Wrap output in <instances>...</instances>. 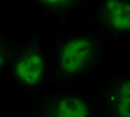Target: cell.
Instances as JSON below:
<instances>
[{
	"instance_id": "cell-7",
	"label": "cell",
	"mask_w": 130,
	"mask_h": 117,
	"mask_svg": "<svg viewBox=\"0 0 130 117\" xmlns=\"http://www.w3.org/2000/svg\"><path fill=\"white\" fill-rule=\"evenodd\" d=\"M15 47H17V42L8 38L4 32H0V74H5L8 70L13 52H15Z\"/></svg>"
},
{
	"instance_id": "cell-2",
	"label": "cell",
	"mask_w": 130,
	"mask_h": 117,
	"mask_svg": "<svg viewBox=\"0 0 130 117\" xmlns=\"http://www.w3.org/2000/svg\"><path fill=\"white\" fill-rule=\"evenodd\" d=\"M7 74L13 85L32 102L45 94L50 84V57L37 32L17 42Z\"/></svg>"
},
{
	"instance_id": "cell-4",
	"label": "cell",
	"mask_w": 130,
	"mask_h": 117,
	"mask_svg": "<svg viewBox=\"0 0 130 117\" xmlns=\"http://www.w3.org/2000/svg\"><path fill=\"white\" fill-rule=\"evenodd\" d=\"M84 14L103 40L130 42V0H87Z\"/></svg>"
},
{
	"instance_id": "cell-8",
	"label": "cell",
	"mask_w": 130,
	"mask_h": 117,
	"mask_svg": "<svg viewBox=\"0 0 130 117\" xmlns=\"http://www.w3.org/2000/svg\"><path fill=\"white\" fill-rule=\"evenodd\" d=\"M128 47H130V42H128Z\"/></svg>"
},
{
	"instance_id": "cell-5",
	"label": "cell",
	"mask_w": 130,
	"mask_h": 117,
	"mask_svg": "<svg viewBox=\"0 0 130 117\" xmlns=\"http://www.w3.org/2000/svg\"><path fill=\"white\" fill-rule=\"evenodd\" d=\"M103 117H130V70L117 72L99 84Z\"/></svg>"
},
{
	"instance_id": "cell-1",
	"label": "cell",
	"mask_w": 130,
	"mask_h": 117,
	"mask_svg": "<svg viewBox=\"0 0 130 117\" xmlns=\"http://www.w3.org/2000/svg\"><path fill=\"white\" fill-rule=\"evenodd\" d=\"M107 54L100 35L62 25L48 47L50 84L57 87L88 84L103 64Z\"/></svg>"
},
{
	"instance_id": "cell-3",
	"label": "cell",
	"mask_w": 130,
	"mask_h": 117,
	"mask_svg": "<svg viewBox=\"0 0 130 117\" xmlns=\"http://www.w3.org/2000/svg\"><path fill=\"white\" fill-rule=\"evenodd\" d=\"M30 117H103L99 84L57 87L32 102Z\"/></svg>"
},
{
	"instance_id": "cell-6",
	"label": "cell",
	"mask_w": 130,
	"mask_h": 117,
	"mask_svg": "<svg viewBox=\"0 0 130 117\" xmlns=\"http://www.w3.org/2000/svg\"><path fill=\"white\" fill-rule=\"evenodd\" d=\"M45 14L60 20H69L72 15L84 14L87 0H32Z\"/></svg>"
}]
</instances>
